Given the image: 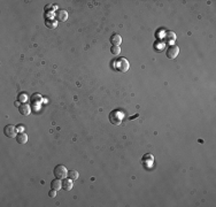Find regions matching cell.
I'll use <instances>...</instances> for the list:
<instances>
[{
  "label": "cell",
  "instance_id": "obj_1",
  "mask_svg": "<svg viewBox=\"0 0 216 207\" xmlns=\"http://www.w3.org/2000/svg\"><path fill=\"white\" fill-rule=\"evenodd\" d=\"M123 116H124L123 112H121L118 109H114V111H112L109 113V122L112 124H114V125H118V124H121V122H122Z\"/></svg>",
  "mask_w": 216,
  "mask_h": 207
},
{
  "label": "cell",
  "instance_id": "obj_2",
  "mask_svg": "<svg viewBox=\"0 0 216 207\" xmlns=\"http://www.w3.org/2000/svg\"><path fill=\"white\" fill-rule=\"evenodd\" d=\"M114 68L121 72H125L129 70V62L127 59L124 58H117L115 61H114Z\"/></svg>",
  "mask_w": 216,
  "mask_h": 207
},
{
  "label": "cell",
  "instance_id": "obj_3",
  "mask_svg": "<svg viewBox=\"0 0 216 207\" xmlns=\"http://www.w3.org/2000/svg\"><path fill=\"white\" fill-rule=\"evenodd\" d=\"M53 174H54V176H55L57 178H59V180H63L64 177H67L68 170L63 165H57V167L54 168Z\"/></svg>",
  "mask_w": 216,
  "mask_h": 207
},
{
  "label": "cell",
  "instance_id": "obj_4",
  "mask_svg": "<svg viewBox=\"0 0 216 207\" xmlns=\"http://www.w3.org/2000/svg\"><path fill=\"white\" fill-rule=\"evenodd\" d=\"M178 53H179V48H178V46H176V45H170V46L167 48L165 55H167L168 59L172 60V59H176V58H177Z\"/></svg>",
  "mask_w": 216,
  "mask_h": 207
},
{
  "label": "cell",
  "instance_id": "obj_5",
  "mask_svg": "<svg viewBox=\"0 0 216 207\" xmlns=\"http://www.w3.org/2000/svg\"><path fill=\"white\" fill-rule=\"evenodd\" d=\"M17 129L15 128V125L13 124H7L5 128H4V134L8 137V138H15L17 134H16Z\"/></svg>",
  "mask_w": 216,
  "mask_h": 207
},
{
  "label": "cell",
  "instance_id": "obj_6",
  "mask_svg": "<svg viewBox=\"0 0 216 207\" xmlns=\"http://www.w3.org/2000/svg\"><path fill=\"white\" fill-rule=\"evenodd\" d=\"M19 112H20L21 115L26 116V115H29V114H30V106H29V105H26V103H21L20 107H19Z\"/></svg>",
  "mask_w": 216,
  "mask_h": 207
},
{
  "label": "cell",
  "instance_id": "obj_7",
  "mask_svg": "<svg viewBox=\"0 0 216 207\" xmlns=\"http://www.w3.org/2000/svg\"><path fill=\"white\" fill-rule=\"evenodd\" d=\"M55 17H57V21L64 22V21H67V19H68V13L64 9L57 10V14H55Z\"/></svg>",
  "mask_w": 216,
  "mask_h": 207
},
{
  "label": "cell",
  "instance_id": "obj_8",
  "mask_svg": "<svg viewBox=\"0 0 216 207\" xmlns=\"http://www.w3.org/2000/svg\"><path fill=\"white\" fill-rule=\"evenodd\" d=\"M72 180L70 178H63L62 180V189L66 191H70L72 189Z\"/></svg>",
  "mask_w": 216,
  "mask_h": 207
},
{
  "label": "cell",
  "instance_id": "obj_9",
  "mask_svg": "<svg viewBox=\"0 0 216 207\" xmlns=\"http://www.w3.org/2000/svg\"><path fill=\"white\" fill-rule=\"evenodd\" d=\"M110 43L113 44L114 46H120V44L122 43V37L117 35V33H113L110 36Z\"/></svg>",
  "mask_w": 216,
  "mask_h": 207
},
{
  "label": "cell",
  "instance_id": "obj_10",
  "mask_svg": "<svg viewBox=\"0 0 216 207\" xmlns=\"http://www.w3.org/2000/svg\"><path fill=\"white\" fill-rule=\"evenodd\" d=\"M15 139L19 144H26V142H28V136L24 132H19L17 136L15 137Z\"/></svg>",
  "mask_w": 216,
  "mask_h": 207
},
{
  "label": "cell",
  "instance_id": "obj_11",
  "mask_svg": "<svg viewBox=\"0 0 216 207\" xmlns=\"http://www.w3.org/2000/svg\"><path fill=\"white\" fill-rule=\"evenodd\" d=\"M51 188L52 189H54V190H60L62 189V182L61 180H59V178H55V180H53L51 182Z\"/></svg>",
  "mask_w": 216,
  "mask_h": 207
},
{
  "label": "cell",
  "instance_id": "obj_12",
  "mask_svg": "<svg viewBox=\"0 0 216 207\" xmlns=\"http://www.w3.org/2000/svg\"><path fill=\"white\" fill-rule=\"evenodd\" d=\"M45 26H46L48 29H55L57 26V21L52 20V19H46V21H45Z\"/></svg>",
  "mask_w": 216,
  "mask_h": 207
},
{
  "label": "cell",
  "instance_id": "obj_13",
  "mask_svg": "<svg viewBox=\"0 0 216 207\" xmlns=\"http://www.w3.org/2000/svg\"><path fill=\"white\" fill-rule=\"evenodd\" d=\"M67 177L68 178H70V180H72V181H75V180H77L78 177H79V174H78L77 170H74V169H71V170L68 171Z\"/></svg>",
  "mask_w": 216,
  "mask_h": 207
},
{
  "label": "cell",
  "instance_id": "obj_14",
  "mask_svg": "<svg viewBox=\"0 0 216 207\" xmlns=\"http://www.w3.org/2000/svg\"><path fill=\"white\" fill-rule=\"evenodd\" d=\"M110 52H112V54L113 55H118L120 53H121V48H120V46H112L110 47Z\"/></svg>",
  "mask_w": 216,
  "mask_h": 207
},
{
  "label": "cell",
  "instance_id": "obj_15",
  "mask_svg": "<svg viewBox=\"0 0 216 207\" xmlns=\"http://www.w3.org/2000/svg\"><path fill=\"white\" fill-rule=\"evenodd\" d=\"M26 92H21L20 94H19V97H17V100L20 101V103H26Z\"/></svg>",
  "mask_w": 216,
  "mask_h": 207
},
{
  "label": "cell",
  "instance_id": "obj_16",
  "mask_svg": "<svg viewBox=\"0 0 216 207\" xmlns=\"http://www.w3.org/2000/svg\"><path fill=\"white\" fill-rule=\"evenodd\" d=\"M175 38H176V35L174 33V32H168V33H167V38H165V39H167L168 41H174L175 40Z\"/></svg>",
  "mask_w": 216,
  "mask_h": 207
},
{
  "label": "cell",
  "instance_id": "obj_17",
  "mask_svg": "<svg viewBox=\"0 0 216 207\" xmlns=\"http://www.w3.org/2000/svg\"><path fill=\"white\" fill-rule=\"evenodd\" d=\"M153 159H154V158H153V155H151V154H146V155H144V156H143V160H151V161H153Z\"/></svg>",
  "mask_w": 216,
  "mask_h": 207
},
{
  "label": "cell",
  "instance_id": "obj_18",
  "mask_svg": "<svg viewBox=\"0 0 216 207\" xmlns=\"http://www.w3.org/2000/svg\"><path fill=\"white\" fill-rule=\"evenodd\" d=\"M48 196L51 197V198H54V197L57 196V190H54V189H51L50 192H48Z\"/></svg>",
  "mask_w": 216,
  "mask_h": 207
}]
</instances>
